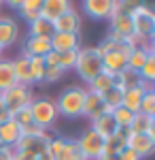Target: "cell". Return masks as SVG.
<instances>
[{"mask_svg": "<svg viewBox=\"0 0 155 160\" xmlns=\"http://www.w3.org/2000/svg\"><path fill=\"white\" fill-rule=\"evenodd\" d=\"M153 51V45H143V47H134L130 51V56H128V64H125V68H130L134 73H138L140 68H143V64L147 62L149 58V53Z\"/></svg>", "mask_w": 155, "mask_h": 160, "instance_id": "obj_23", "label": "cell"}, {"mask_svg": "<svg viewBox=\"0 0 155 160\" xmlns=\"http://www.w3.org/2000/svg\"><path fill=\"white\" fill-rule=\"evenodd\" d=\"M77 75L83 79L85 83H89L92 79H96L98 75L104 71L102 66V56L96 47H79L77 51V62H74V68Z\"/></svg>", "mask_w": 155, "mask_h": 160, "instance_id": "obj_4", "label": "cell"}, {"mask_svg": "<svg viewBox=\"0 0 155 160\" xmlns=\"http://www.w3.org/2000/svg\"><path fill=\"white\" fill-rule=\"evenodd\" d=\"M64 137H51V141H49V145H47V156L49 160H55L58 158V154L62 152V148H64Z\"/></svg>", "mask_w": 155, "mask_h": 160, "instance_id": "obj_35", "label": "cell"}, {"mask_svg": "<svg viewBox=\"0 0 155 160\" xmlns=\"http://www.w3.org/2000/svg\"><path fill=\"white\" fill-rule=\"evenodd\" d=\"M83 9L92 19H110L119 9V0H83Z\"/></svg>", "mask_w": 155, "mask_h": 160, "instance_id": "obj_11", "label": "cell"}, {"mask_svg": "<svg viewBox=\"0 0 155 160\" xmlns=\"http://www.w3.org/2000/svg\"><path fill=\"white\" fill-rule=\"evenodd\" d=\"M2 4H4V2H2V0H0V7H2Z\"/></svg>", "mask_w": 155, "mask_h": 160, "instance_id": "obj_47", "label": "cell"}, {"mask_svg": "<svg viewBox=\"0 0 155 160\" xmlns=\"http://www.w3.org/2000/svg\"><path fill=\"white\" fill-rule=\"evenodd\" d=\"M68 9H72V0H43V9L40 15L47 19H58L62 13H66Z\"/></svg>", "mask_w": 155, "mask_h": 160, "instance_id": "obj_20", "label": "cell"}, {"mask_svg": "<svg viewBox=\"0 0 155 160\" xmlns=\"http://www.w3.org/2000/svg\"><path fill=\"white\" fill-rule=\"evenodd\" d=\"M125 148H130L132 152H136L140 158H149L155 152V135H128V141H125Z\"/></svg>", "mask_w": 155, "mask_h": 160, "instance_id": "obj_13", "label": "cell"}, {"mask_svg": "<svg viewBox=\"0 0 155 160\" xmlns=\"http://www.w3.org/2000/svg\"><path fill=\"white\" fill-rule=\"evenodd\" d=\"M15 83H17V79H15V71H13V60L0 58V94L11 90Z\"/></svg>", "mask_w": 155, "mask_h": 160, "instance_id": "obj_24", "label": "cell"}, {"mask_svg": "<svg viewBox=\"0 0 155 160\" xmlns=\"http://www.w3.org/2000/svg\"><path fill=\"white\" fill-rule=\"evenodd\" d=\"M132 15V28L134 37H130L125 43L132 47H143V45H153L155 37V13L147 4H138L130 11Z\"/></svg>", "mask_w": 155, "mask_h": 160, "instance_id": "obj_1", "label": "cell"}, {"mask_svg": "<svg viewBox=\"0 0 155 160\" xmlns=\"http://www.w3.org/2000/svg\"><path fill=\"white\" fill-rule=\"evenodd\" d=\"M51 49V38H40V37H30L24 41V49L21 53L28 58H45Z\"/></svg>", "mask_w": 155, "mask_h": 160, "instance_id": "obj_15", "label": "cell"}, {"mask_svg": "<svg viewBox=\"0 0 155 160\" xmlns=\"http://www.w3.org/2000/svg\"><path fill=\"white\" fill-rule=\"evenodd\" d=\"M98 160H119V156L117 154H102Z\"/></svg>", "mask_w": 155, "mask_h": 160, "instance_id": "obj_45", "label": "cell"}, {"mask_svg": "<svg viewBox=\"0 0 155 160\" xmlns=\"http://www.w3.org/2000/svg\"><path fill=\"white\" fill-rule=\"evenodd\" d=\"M110 113H113V118H115L117 128H130V122H132V118H134L132 111H128L125 107H117V109H113Z\"/></svg>", "mask_w": 155, "mask_h": 160, "instance_id": "obj_33", "label": "cell"}, {"mask_svg": "<svg viewBox=\"0 0 155 160\" xmlns=\"http://www.w3.org/2000/svg\"><path fill=\"white\" fill-rule=\"evenodd\" d=\"M153 90V83H147V81H138L134 86L125 88L123 90V100H121V107H125L132 113H138L140 111V102H143V96Z\"/></svg>", "mask_w": 155, "mask_h": 160, "instance_id": "obj_10", "label": "cell"}, {"mask_svg": "<svg viewBox=\"0 0 155 160\" xmlns=\"http://www.w3.org/2000/svg\"><path fill=\"white\" fill-rule=\"evenodd\" d=\"M128 135H130L128 128H117V132L106 139V143H104V154H119L121 149H125Z\"/></svg>", "mask_w": 155, "mask_h": 160, "instance_id": "obj_26", "label": "cell"}, {"mask_svg": "<svg viewBox=\"0 0 155 160\" xmlns=\"http://www.w3.org/2000/svg\"><path fill=\"white\" fill-rule=\"evenodd\" d=\"M89 128L96 130L98 135L104 137V139H108V137H113L115 132H117V124H115V118H113V113H110V111H104L102 115L94 118Z\"/></svg>", "mask_w": 155, "mask_h": 160, "instance_id": "obj_19", "label": "cell"}, {"mask_svg": "<svg viewBox=\"0 0 155 160\" xmlns=\"http://www.w3.org/2000/svg\"><path fill=\"white\" fill-rule=\"evenodd\" d=\"M106 109V105H104V100L100 94H96V92H89L87 90V94H85V102H83V115L81 118H87L89 122L98 118V115H102Z\"/></svg>", "mask_w": 155, "mask_h": 160, "instance_id": "obj_18", "label": "cell"}, {"mask_svg": "<svg viewBox=\"0 0 155 160\" xmlns=\"http://www.w3.org/2000/svg\"><path fill=\"white\" fill-rule=\"evenodd\" d=\"M128 130H130L132 135H143V132L155 135V118H149L144 113H134Z\"/></svg>", "mask_w": 155, "mask_h": 160, "instance_id": "obj_21", "label": "cell"}, {"mask_svg": "<svg viewBox=\"0 0 155 160\" xmlns=\"http://www.w3.org/2000/svg\"><path fill=\"white\" fill-rule=\"evenodd\" d=\"M30 71H32V86H43L45 75V60L43 58H30Z\"/></svg>", "mask_w": 155, "mask_h": 160, "instance_id": "obj_32", "label": "cell"}, {"mask_svg": "<svg viewBox=\"0 0 155 160\" xmlns=\"http://www.w3.org/2000/svg\"><path fill=\"white\" fill-rule=\"evenodd\" d=\"M0 160H13V148L0 145Z\"/></svg>", "mask_w": 155, "mask_h": 160, "instance_id": "obj_43", "label": "cell"}, {"mask_svg": "<svg viewBox=\"0 0 155 160\" xmlns=\"http://www.w3.org/2000/svg\"><path fill=\"white\" fill-rule=\"evenodd\" d=\"M13 160H38V156H32L28 152H19V149H13Z\"/></svg>", "mask_w": 155, "mask_h": 160, "instance_id": "obj_41", "label": "cell"}, {"mask_svg": "<svg viewBox=\"0 0 155 160\" xmlns=\"http://www.w3.org/2000/svg\"><path fill=\"white\" fill-rule=\"evenodd\" d=\"M113 86H115V75L102 71L96 79H92V81L87 83V90H89V92H96V94H100V96H102V94L108 92Z\"/></svg>", "mask_w": 155, "mask_h": 160, "instance_id": "obj_27", "label": "cell"}, {"mask_svg": "<svg viewBox=\"0 0 155 160\" xmlns=\"http://www.w3.org/2000/svg\"><path fill=\"white\" fill-rule=\"evenodd\" d=\"M138 77H140V81H147V83H153L155 81V49L149 53L147 62L143 64V68L138 71Z\"/></svg>", "mask_w": 155, "mask_h": 160, "instance_id": "obj_31", "label": "cell"}, {"mask_svg": "<svg viewBox=\"0 0 155 160\" xmlns=\"http://www.w3.org/2000/svg\"><path fill=\"white\" fill-rule=\"evenodd\" d=\"M104 143H106V139L104 137H100L96 130L92 128H85L81 137L77 139V145L81 149V154H83L87 160H98L102 154H104Z\"/></svg>", "mask_w": 155, "mask_h": 160, "instance_id": "obj_7", "label": "cell"}, {"mask_svg": "<svg viewBox=\"0 0 155 160\" xmlns=\"http://www.w3.org/2000/svg\"><path fill=\"white\" fill-rule=\"evenodd\" d=\"M108 26H110L108 37L115 38V41H128L130 37H134L132 15H130V11H125V9H121V7L113 13V17L108 19Z\"/></svg>", "mask_w": 155, "mask_h": 160, "instance_id": "obj_8", "label": "cell"}, {"mask_svg": "<svg viewBox=\"0 0 155 160\" xmlns=\"http://www.w3.org/2000/svg\"><path fill=\"white\" fill-rule=\"evenodd\" d=\"M144 2H147V0H140V4H144Z\"/></svg>", "mask_w": 155, "mask_h": 160, "instance_id": "obj_46", "label": "cell"}, {"mask_svg": "<svg viewBox=\"0 0 155 160\" xmlns=\"http://www.w3.org/2000/svg\"><path fill=\"white\" fill-rule=\"evenodd\" d=\"M85 94H87V88H83V86H68L58 98L53 100L58 113L64 115V118H81V115H83Z\"/></svg>", "mask_w": 155, "mask_h": 160, "instance_id": "obj_3", "label": "cell"}, {"mask_svg": "<svg viewBox=\"0 0 155 160\" xmlns=\"http://www.w3.org/2000/svg\"><path fill=\"white\" fill-rule=\"evenodd\" d=\"M30 113H32V122L40 126L43 130H49L53 124L58 122L60 113L55 109V102L49 96H38L30 102Z\"/></svg>", "mask_w": 155, "mask_h": 160, "instance_id": "obj_5", "label": "cell"}, {"mask_svg": "<svg viewBox=\"0 0 155 160\" xmlns=\"http://www.w3.org/2000/svg\"><path fill=\"white\" fill-rule=\"evenodd\" d=\"M19 139H21V126L15 122L13 118H9L7 122L0 124V145H4V148H15Z\"/></svg>", "mask_w": 155, "mask_h": 160, "instance_id": "obj_16", "label": "cell"}, {"mask_svg": "<svg viewBox=\"0 0 155 160\" xmlns=\"http://www.w3.org/2000/svg\"><path fill=\"white\" fill-rule=\"evenodd\" d=\"M7 109H9V115L17 113L24 107H30V102L36 98L34 92H32V86H26V83H15L11 90H7L4 94H0Z\"/></svg>", "mask_w": 155, "mask_h": 160, "instance_id": "obj_6", "label": "cell"}, {"mask_svg": "<svg viewBox=\"0 0 155 160\" xmlns=\"http://www.w3.org/2000/svg\"><path fill=\"white\" fill-rule=\"evenodd\" d=\"M7 7H11V9H19L21 4H24V0H2Z\"/></svg>", "mask_w": 155, "mask_h": 160, "instance_id": "obj_44", "label": "cell"}, {"mask_svg": "<svg viewBox=\"0 0 155 160\" xmlns=\"http://www.w3.org/2000/svg\"><path fill=\"white\" fill-rule=\"evenodd\" d=\"M11 115H9V109H7V105H4V100H2V96H0V124L7 122Z\"/></svg>", "mask_w": 155, "mask_h": 160, "instance_id": "obj_42", "label": "cell"}, {"mask_svg": "<svg viewBox=\"0 0 155 160\" xmlns=\"http://www.w3.org/2000/svg\"><path fill=\"white\" fill-rule=\"evenodd\" d=\"M77 51H79V49H70V51L60 53V68L64 71V73L74 68V62H77Z\"/></svg>", "mask_w": 155, "mask_h": 160, "instance_id": "obj_36", "label": "cell"}, {"mask_svg": "<svg viewBox=\"0 0 155 160\" xmlns=\"http://www.w3.org/2000/svg\"><path fill=\"white\" fill-rule=\"evenodd\" d=\"M64 77V71L60 66H45V75H43V86L45 83H55Z\"/></svg>", "mask_w": 155, "mask_h": 160, "instance_id": "obj_37", "label": "cell"}, {"mask_svg": "<svg viewBox=\"0 0 155 160\" xmlns=\"http://www.w3.org/2000/svg\"><path fill=\"white\" fill-rule=\"evenodd\" d=\"M49 141H51V135L49 132H43V135H21V139L17 141V145L13 149L28 152L32 156H45Z\"/></svg>", "mask_w": 155, "mask_h": 160, "instance_id": "obj_9", "label": "cell"}, {"mask_svg": "<svg viewBox=\"0 0 155 160\" xmlns=\"http://www.w3.org/2000/svg\"><path fill=\"white\" fill-rule=\"evenodd\" d=\"M138 113H144L149 118H155V90H149L143 96V102H140V111Z\"/></svg>", "mask_w": 155, "mask_h": 160, "instance_id": "obj_34", "label": "cell"}, {"mask_svg": "<svg viewBox=\"0 0 155 160\" xmlns=\"http://www.w3.org/2000/svg\"><path fill=\"white\" fill-rule=\"evenodd\" d=\"M96 49L100 51V56H102V66H104V71L110 73V75H117L125 68L128 56H130V51L134 49V47L128 45L125 41H115V38L106 37V38L100 41V45H96Z\"/></svg>", "mask_w": 155, "mask_h": 160, "instance_id": "obj_2", "label": "cell"}, {"mask_svg": "<svg viewBox=\"0 0 155 160\" xmlns=\"http://www.w3.org/2000/svg\"><path fill=\"white\" fill-rule=\"evenodd\" d=\"M117 156H119V160H143L140 156H138V154H136V152H132L130 148L121 149V152L117 154Z\"/></svg>", "mask_w": 155, "mask_h": 160, "instance_id": "obj_40", "label": "cell"}, {"mask_svg": "<svg viewBox=\"0 0 155 160\" xmlns=\"http://www.w3.org/2000/svg\"><path fill=\"white\" fill-rule=\"evenodd\" d=\"M55 160H87V158L81 154V149L77 145V139H66L64 148H62V152L58 154Z\"/></svg>", "mask_w": 155, "mask_h": 160, "instance_id": "obj_28", "label": "cell"}, {"mask_svg": "<svg viewBox=\"0 0 155 160\" xmlns=\"http://www.w3.org/2000/svg\"><path fill=\"white\" fill-rule=\"evenodd\" d=\"M53 22L38 15L34 22H30V37H40V38H51L53 37Z\"/></svg>", "mask_w": 155, "mask_h": 160, "instance_id": "obj_25", "label": "cell"}, {"mask_svg": "<svg viewBox=\"0 0 155 160\" xmlns=\"http://www.w3.org/2000/svg\"><path fill=\"white\" fill-rule=\"evenodd\" d=\"M40 9H43V0H24V4H21L17 11H19V15L30 24V22H34L36 17L40 15Z\"/></svg>", "mask_w": 155, "mask_h": 160, "instance_id": "obj_29", "label": "cell"}, {"mask_svg": "<svg viewBox=\"0 0 155 160\" xmlns=\"http://www.w3.org/2000/svg\"><path fill=\"white\" fill-rule=\"evenodd\" d=\"M0 58H2V49H0Z\"/></svg>", "mask_w": 155, "mask_h": 160, "instance_id": "obj_48", "label": "cell"}, {"mask_svg": "<svg viewBox=\"0 0 155 160\" xmlns=\"http://www.w3.org/2000/svg\"><path fill=\"white\" fill-rule=\"evenodd\" d=\"M19 41V26L13 17L0 15V49H9Z\"/></svg>", "mask_w": 155, "mask_h": 160, "instance_id": "obj_14", "label": "cell"}, {"mask_svg": "<svg viewBox=\"0 0 155 160\" xmlns=\"http://www.w3.org/2000/svg\"><path fill=\"white\" fill-rule=\"evenodd\" d=\"M102 100H104V105H106L108 111L121 107V100H123V88H121V86H113L108 92L102 94Z\"/></svg>", "mask_w": 155, "mask_h": 160, "instance_id": "obj_30", "label": "cell"}, {"mask_svg": "<svg viewBox=\"0 0 155 160\" xmlns=\"http://www.w3.org/2000/svg\"><path fill=\"white\" fill-rule=\"evenodd\" d=\"M81 26H83V17L74 7L62 13L58 19H53V30L55 32H66V34H81Z\"/></svg>", "mask_w": 155, "mask_h": 160, "instance_id": "obj_12", "label": "cell"}, {"mask_svg": "<svg viewBox=\"0 0 155 160\" xmlns=\"http://www.w3.org/2000/svg\"><path fill=\"white\" fill-rule=\"evenodd\" d=\"M81 47V34H66V32H53L51 37V49L64 53L70 49H79Z\"/></svg>", "mask_w": 155, "mask_h": 160, "instance_id": "obj_17", "label": "cell"}, {"mask_svg": "<svg viewBox=\"0 0 155 160\" xmlns=\"http://www.w3.org/2000/svg\"><path fill=\"white\" fill-rule=\"evenodd\" d=\"M13 71H15V79L17 83H26V86H32V71H30V58L19 53L15 60H13Z\"/></svg>", "mask_w": 155, "mask_h": 160, "instance_id": "obj_22", "label": "cell"}, {"mask_svg": "<svg viewBox=\"0 0 155 160\" xmlns=\"http://www.w3.org/2000/svg\"><path fill=\"white\" fill-rule=\"evenodd\" d=\"M43 132H47V130H43V128H40V126H36L34 122L21 128V135H43Z\"/></svg>", "mask_w": 155, "mask_h": 160, "instance_id": "obj_39", "label": "cell"}, {"mask_svg": "<svg viewBox=\"0 0 155 160\" xmlns=\"http://www.w3.org/2000/svg\"><path fill=\"white\" fill-rule=\"evenodd\" d=\"M11 118H13V120H15L17 124H19L21 128H24V126H28V124H32V113H30V107H24V109H19L17 113H13Z\"/></svg>", "mask_w": 155, "mask_h": 160, "instance_id": "obj_38", "label": "cell"}]
</instances>
